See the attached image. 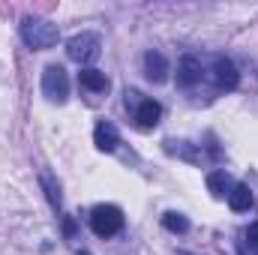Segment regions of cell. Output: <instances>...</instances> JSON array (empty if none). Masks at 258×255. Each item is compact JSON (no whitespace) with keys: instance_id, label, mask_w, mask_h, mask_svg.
Masks as SVG:
<instances>
[{"instance_id":"6da1fadb","label":"cell","mask_w":258,"mask_h":255,"mask_svg":"<svg viewBox=\"0 0 258 255\" xmlns=\"http://www.w3.org/2000/svg\"><path fill=\"white\" fill-rule=\"evenodd\" d=\"M21 39L27 48L33 51H48L60 42V27L48 18H39V15H27L21 21Z\"/></svg>"},{"instance_id":"7a4b0ae2","label":"cell","mask_w":258,"mask_h":255,"mask_svg":"<svg viewBox=\"0 0 258 255\" xmlns=\"http://www.w3.org/2000/svg\"><path fill=\"white\" fill-rule=\"evenodd\" d=\"M90 228L96 237H114L123 228V210L117 204H96L90 210Z\"/></svg>"},{"instance_id":"3957f363","label":"cell","mask_w":258,"mask_h":255,"mask_svg":"<svg viewBox=\"0 0 258 255\" xmlns=\"http://www.w3.org/2000/svg\"><path fill=\"white\" fill-rule=\"evenodd\" d=\"M99 51H102V39H99V33H93V30H81V33H75V36L66 42V54H69V60H75V63H93V60L99 57Z\"/></svg>"},{"instance_id":"277c9868","label":"cell","mask_w":258,"mask_h":255,"mask_svg":"<svg viewBox=\"0 0 258 255\" xmlns=\"http://www.w3.org/2000/svg\"><path fill=\"white\" fill-rule=\"evenodd\" d=\"M42 96L57 105H63L69 99V75L60 63H51L42 69Z\"/></svg>"},{"instance_id":"5b68a950","label":"cell","mask_w":258,"mask_h":255,"mask_svg":"<svg viewBox=\"0 0 258 255\" xmlns=\"http://www.w3.org/2000/svg\"><path fill=\"white\" fill-rule=\"evenodd\" d=\"M210 75H213V81H216L219 90H234V87L240 84V72H237V66L231 63L228 57H216Z\"/></svg>"},{"instance_id":"8992f818","label":"cell","mask_w":258,"mask_h":255,"mask_svg":"<svg viewBox=\"0 0 258 255\" xmlns=\"http://www.w3.org/2000/svg\"><path fill=\"white\" fill-rule=\"evenodd\" d=\"M93 144H96V150H102V153H114L117 144H120V132H117V126L108 123V120H99L96 129H93Z\"/></svg>"},{"instance_id":"52a82bcc","label":"cell","mask_w":258,"mask_h":255,"mask_svg":"<svg viewBox=\"0 0 258 255\" xmlns=\"http://www.w3.org/2000/svg\"><path fill=\"white\" fill-rule=\"evenodd\" d=\"M168 60H165V54H159V51H147L144 54V75H147V81H156V84H162L165 78H168Z\"/></svg>"},{"instance_id":"ba28073f","label":"cell","mask_w":258,"mask_h":255,"mask_svg":"<svg viewBox=\"0 0 258 255\" xmlns=\"http://www.w3.org/2000/svg\"><path fill=\"white\" fill-rule=\"evenodd\" d=\"M198 81H201V60L192 57V54L180 57V63H177V84L180 87H192Z\"/></svg>"},{"instance_id":"9c48e42d","label":"cell","mask_w":258,"mask_h":255,"mask_svg":"<svg viewBox=\"0 0 258 255\" xmlns=\"http://www.w3.org/2000/svg\"><path fill=\"white\" fill-rule=\"evenodd\" d=\"M159 117H162V105H159L156 99H141V102H138L135 120H138L141 129H153L156 123H159Z\"/></svg>"},{"instance_id":"30bf717a","label":"cell","mask_w":258,"mask_h":255,"mask_svg":"<svg viewBox=\"0 0 258 255\" xmlns=\"http://www.w3.org/2000/svg\"><path fill=\"white\" fill-rule=\"evenodd\" d=\"M78 84H81L84 90H90V93H105V90H108L105 72H99V69H93V66H87V69L78 72Z\"/></svg>"},{"instance_id":"8fae6325","label":"cell","mask_w":258,"mask_h":255,"mask_svg":"<svg viewBox=\"0 0 258 255\" xmlns=\"http://www.w3.org/2000/svg\"><path fill=\"white\" fill-rule=\"evenodd\" d=\"M228 207H231L234 213H246V210L252 207V189H249L246 183H234L231 192H228Z\"/></svg>"},{"instance_id":"7c38bea8","label":"cell","mask_w":258,"mask_h":255,"mask_svg":"<svg viewBox=\"0 0 258 255\" xmlns=\"http://www.w3.org/2000/svg\"><path fill=\"white\" fill-rule=\"evenodd\" d=\"M231 186H234V183H231L228 171H222V168H219V171H210V174H207V189L213 192L216 198H228Z\"/></svg>"},{"instance_id":"4fadbf2b","label":"cell","mask_w":258,"mask_h":255,"mask_svg":"<svg viewBox=\"0 0 258 255\" xmlns=\"http://www.w3.org/2000/svg\"><path fill=\"white\" fill-rule=\"evenodd\" d=\"M162 225H165L171 234H186V231H189V219H186L183 213H177V210H168V213L162 216Z\"/></svg>"},{"instance_id":"5bb4252c","label":"cell","mask_w":258,"mask_h":255,"mask_svg":"<svg viewBox=\"0 0 258 255\" xmlns=\"http://www.w3.org/2000/svg\"><path fill=\"white\" fill-rule=\"evenodd\" d=\"M39 180H42V189H45V195H48L51 207H60V186H57V183L51 180V174H42Z\"/></svg>"},{"instance_id":"9a60e30c","label":"cell","mask_w":258,"mask_h":255,"mask_svg":"<svg viewBox=\"0 0 258 255\" xmlns=\"http://www.w3.org/2000/svg\"><path fill=\"white\" fill-rule=\"evenodd\" d=\"M246 243H249L252 252H258V222H252V225L246 228Z\"/></svg>"},{"instance_id":"2e32d148","label":"cell","mask_w":258,"mask_h":255,"mask_svg":"<svg viewBox=\"0 0 258 255\" xmlns=\"http://www.w3.org/2000/svg\"><path fill=\"white\" fill-rule=\"evenodd\" d=\"M63 231H66V237H72V234H75V222H72L69 216L63 219Z\"/></svg>"},{"instance_id":"e0dca14e","label":"cell","mask_w":258,"mask_h":255,"mask_svg":"<svg viewBox=\"0 0 258 255\" xmlns=\"http://www.w3.org/2000/svg\"><path fill=\"white\" fill-rule=\"evenodd\" d=\"M78 255H93V252H87V249H81V252H78Z\"/></svg>"},{"instance_id":"ac0fdd59","label":"cell","mask_w":258,"mask_h":255,"mask_svg":"<svg viewBox=\"0 0 258 255\" xmlns=\"http://www.w3.org/2000/svg\"><path fill=\"white\" fill-rule=\"evenodd\" d=\"M183 255H186V252H183Z\"/></svg>"},{"instance_id":"d6986e66","label":"cell","mask_w":258,"mask_h":255,"mask_svg":"<svg viewBox=\"0 0 258 255\" xmlns=\"http://www.w3.org/2000/svg\"><path fill=\"white\" fill-rule=\"evenodd\" d=\"M255 255H258V252H255Z\"/></svg>"}]
</instances>
